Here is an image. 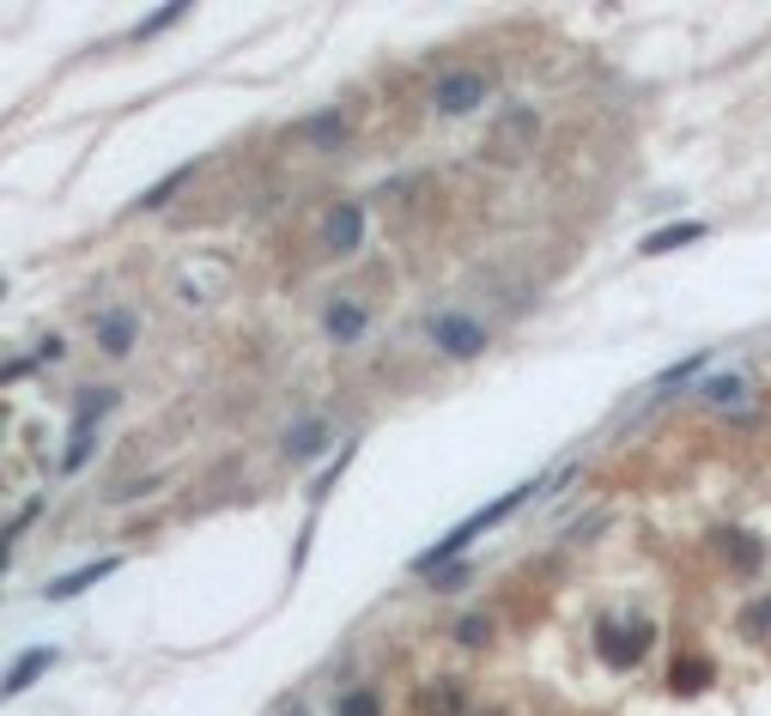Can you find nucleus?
I'll return each instance as SVG.
<instances>
[{"instance_id": "3", "label": "nucleus", "mask_w": 771, "mask_h": 716, "mask_svg": "<svg viewBox=\"0 0 771 716\" xmlns=\"http://www.w3.org/2000/svg\"><path fill=\"white\" fill-rule=\"evenodd\" d=\"M426 334H432L450 359H474V352L486 346V328L468 322V316H432V322H426Z\"/></svg>"}, {"instance_id": "9", "label": "nucleus", "mask_w": 771, "mask_h": 716, "mask_svg": "<svg viewBox=\"0 0 771 716\" xmlns=\"http://www.w3.org/2000/svg\"><path fill=\"white\" fill-rule=\"evenodd\" d=\"M413 704H419V716H456L462 711V686H450V680L444 686H426Z\"/></svg>"}, {"instance_id": "1", "label": "nucleus", "mask_w": 771, "mask_h": 716, "mask_svg": "<svg viewBox=\"0 0 771 716\" xmlns=\"http://www.w3.org/2000/svg\"><path fill=\"white\" fill-rule=\"evenodd\" d=\"M529 498H535V486H517V492H504V498H498V504H486L480 516L456 522V529H450V534H444V541H438L432 553H419V559H413V571H419V577H426V571H438V565H444V559H456V553L468 547L474 534H486V529H492V522H504L510 510H517V504H529Z\"/></svg>"}, {"instance_id": "6", "label": "nucleus", "mask_w": 771, "mask_h": 716, "mask_svg": "<svg viewBox=\"0 0 771 716\" xmlns=\"http://www.w3.org/2000/svg\"><path fill=\"white\" fill-rule=\"evenodd\" d=\"M98 340H104L110 359H122V352L134 346V310H110L104 322H98Z\"/></svg>"}, {"instance_id": "19", "label": "nucleus", "mask_w": 771, "mask_h": 716, "mask_svg": "<svg viewBox=\"0 0 771 716\" xmlns=\"http://www.w3.org/2000/svg\"><path fill=\"white\" fill-rule=\"evenodd\" d=\"M322 437H328L322 425H304V431H292V443H286V450H292V456H310V450H316Z\"/></svg>"}, {"instance_id": "22", "label": "nucleus", "mask_w": 771, "mask_h": 716, "mask_svg": "<svg viewBox=\"0 0 771 716\" xmlns=\"http://www.w3.org/2000/svg\"><path fill=\"white\" fill-rule=\"evenodd\" d=\"M177 19H183V7H158V13L140 25V37H146V31H165V25H177Z\"/></svg>"}, {"instance_id": "10", "label": "nucleus", "mask_w": 771, "mask_h": 716, "mask_svg": "<svg viewBox=\"0 0 771 716\" xmlns=\"http://www.w3.org/2000/svg\"><path fill=\"white\" fill-rule=\"evenodd\" d=\"M717 547H729V565H735V571H753V565H759V541H753V534L717 529Z\"/></svg>"}, {"instance_id": "20", "label": "nucleus", "mask_w": 771, "mask_h": 716, "mask_svg": "<svg viewBox=\"0 0 771 716\" xmlns=\"http://www.w3.org/2000/svg\"><path fill=\"white\" fill-rule=\"evenodd\" d=\"M705 401H741V383H735V377H711L705 383Z\"/></svg>"}, {"instance_id": "8", "label": "nucleus", "mask_w": 771, "mask_h": 716, "mask_svg": "<svg viewBox=\"0 0 771 716\" xmlns=\"http://www.w3.org/2000/svg\"><path fill=\"white\" fill-rule=\"evenodd\" d=\"M705 237V225H662V231H650L644 237V255H662V249H680V243H699Z\"/></svg>"}, {"instance_id": "15", "label": "nucleus", "mask_w": 771, "mask_h": 716, "mask_svg": "<svg viewBox=\"0 0 771 716\" xmlns=\"http://www.w3.org/2000/svg\"><path fill=\"white\" fill-rule=\"evenodd\" d=\"M741 638H771V595L741 613Z\"/></svg>"}, {"instance_id": "21", "label": "nucleus", "mask_w": 771, "mask_h": 716, "mask_svg": "<svg viewBox=\"0 0 771 716\" xmlns=\"http://www.w3.org/2000/svg\"><path fill=\"white\" fill-rule=\"evenodd\" d=\"M456 638H462V644H486V638H492V625H486V620H462Z\"/></svg>"}, {"instance_id": "12", "label": "nucleus", "mask_w": 771, "mask_h": 716, "mask_svg": "<svg viewBox=\"0 0 771 716\" xmlns=\"http://www.w3.org/2000/svg\"><path fill=\"white\" fill-rule=\"evenodd\" d=\"M110 407H116V389H92V395H86V401H79V419H73V431H92L98 419L110 413Z\"/></svg>"}, {"instance_id": "23", "label": "nucleus", "mask_w": 771, "mask_h": 716, "mask_svg": "<svg viewBox=\"0 0 771 716\" xmlns=\"http://www.w3.org/2000/svg\"><path fill=\"white\" fill-rule=\"evenodd\" d=\"M310 140H340V122L328 116V122H310Z\"/></svg>"}, {"instance_id": "18", "label": "nucleus", "mask_w": 771, "mask_h": 716, "mask_svg": "<svg viewBox=\"0 0 771 716\" xmlns=\"http://www.w3.org/2000/svg\"><path fill=\"white\" fill-rule=\"evenodd\" d=\"M86 456H92V431H73V443H67V456H61V474H73Z\"/></svg>"}, {"instance_id": "5", "label": "nucleus", "mask_w": 771, "mask_h": 716, "mask_svg": "<svg viewBox=\"0 0 771 716\" xmlns=\"http://www.w3.org/2000/svg\"><path fill=\"white\" fill-rule=\"evenodd\" d=\"M359 231H365V213H359V207H335V213H328V225H322L328 249H340V255L359 249Z\"/></svg>"}, {"instance_id": "4", "label": "nucleus", "mask_w": 771, "mask_h": 716, "mask_svg": "<svg viewBox=\"0 0 771 716\" xmlns=\"http://www.w3.org/2000/svg\"><path fill=\"white\" fill-rule=\"evenodd\" d=\"M480 98H486V79H480V73H450V79H438V116H468Z\"/></svg>"}, {"instance_id": "2", "label": "nucleus", "mask_w": 771, "mask_h": 716, "mask_svg": "<svg viewBox=\"0 0 771 716\" xmlns=\"http://www.w3.org/2000/svg\"><path fill=\"white\" fill-rule=\"evenodd\" d=\"M650 644H656V625L644 620V613H626V620L608 613V620L596 625V650H602L608 668H638Z\"/></svg>"}, {"instance_id": "14", "label": "nucleus", "mask_w": 771, "mask_h": 716, "mask_svg": "<svg viewBox=\"0 0 771 716\" xmlns=\"http://www.w3.org/2000/svg\"><path fill=\"white\" fill-rule=\"evenodd\" d=\"M705 680H711V662H705V656H687V662L674 668V692H699Z\"/></svg>"}, {"instance_id": "13", "label": "nucleus", "mask_w": 771, "mask_h": 716, "mask_svg": "<svg viewBox=\"0 0 771 716\" xmlns=\"http://www.w3.org/2000/svg\"><path fill=\"white\" fill-rule=\"evenodd\" d=\"M359 328H365V310H359V304H335V310H328V334L335 340H353Z\"/></svg>"}, {"instance_id": "17", "label": "nucleus", "mask_w": 771, "mask_h": 716, "mask_svg": "<svg viewBox=\"0 0 771 716\" xmlns=\"http://www.w3.org/2000/svg\"><path fill=\"white\" fill-rule=\"evenodd\" d=\"M183 177H189V170H170L165 183H152V189H146V201H140V207H165V201L177 195V189H183Z\"/></svg>"}, {"instance_id": "16", "label": "nucleus", "mask_w": 771, "mask_h": 716, "mask_svg": "<svg viewBox=\"0 0 771 716\" xmlns=\"http://www.w3.org/2000/svg\"><path fill=\"white\" fill-rule=\"evenodd\" d=\"M340 716H383V698L359 686V692H347V698H340Z\"/></svg>"}, {"instance_id": "11", "label": "nucleus", "mask_w": 771, "mask_h": 716, "mask_svg": "<svg viewBox=\"0 0 771 716\" xmlns=\"http://www.w3.org/2000/svg\"><path fill=\"white\" fill-rule=\"evenodd\" d=\"M49 662H55V650H31V656H19V668L7 674V692H25L31 680H37L43 668H49Z\"/></svg>"}, {"instance_id": "7", "label": "nucleus", "mask_w": 771, "mask_h": 716, "mask_svg": "<svg viewBox=\"0 0 771 716\" xmlns=\"http://www.w3.org/2000/svg\"><path fill=\"white\" fill-rule=\"evenodd\" d=\"M110 571H116V559H98V565H86V571H67V577H55V583H49V601H61V595H79V589L104 583Z\"/></svg>"}]
</instances>
